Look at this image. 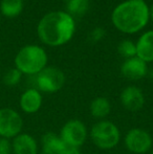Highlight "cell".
Returning a JSON list of instances; mask_svg holds the SVG:
<instances>
[{
    "instance_id": "cell-27",
    "label": "cell",
    "mask_w": 153,
    "mask_h": 154,
    "mask_svg": "<svg viewBox=\"0 0 153 154\" xmlns=\"http://www.w3.org/2000/svg\"><path fill=\"white\" fill-rule=\"evenodd\" d=\"M39 154H44V153H39Z\"/></svg>"
},
{
    "instance_id": "cell-16",
    "label": "cell",
    "mask_w": 153,
    "mask_h": 154,
    "mask_svg": "<svg viewBox=\"0 0 153 154\" xmlns=\"http://www.w3.org/2000/svg\"><path fill=\"white\" fill-rule=\"evenodd\" d=\"M24 8L23 0H1L0 12L6 18H16Z\"/></svg>"
},
{
    "instance_id": "cell-6",
    "label": "cell",
    "mask_w": 153,
    "mask_h": 154,
    "mask_svg": "<svg viewBox=\"0 0 153 154\" xmlns=\"http://www.w3.org/2000/svg\"><path fill=\"white\" fill-rule=\"evenodd\" d=\"M59 135L69 148L79 149L87 140L89 132L82 121L72 119L62 126Z\"/></svg>"
},
{
    "instance_id": "cell-14",
    "label": "cell",
    "mask_w": 153,
    "mask_h": 154,
    "mask_svg": "<svg viewBox=\"0 0 153 154\" xmlns=\"http://www.w3.org/2000/svg\"><path fill=\"white\" fill-rule=\"evenodd\" d=\"M136 57L144 62H153V29L142 32L136 42Z\"/></svg>"
},
{
    "instance_id": "cell-9",
    "label": "cell",
    "mask_w": 153,
    "mask_h": 154,
    "mask_svg": "<svg viewBox=\"0 0 153 154\" xmlns=\"http://www.w3.org/2000/svg\"><path fill=\"white\" fill-rule=\"evenodd\" d=\"M120 101L123 107L130 112L139 111L145 105V94L135 85H129L121 91Z\"/></svg>"
},
{
    "instance_id": "cell-10",
    "label": "cell",
    "mask_w": 153,
    "mask_h": 154,
    "mask_svg": "<svg viewBox=\"0 0 153 154\" xmlns=\"http://www.w3.org/2000/svg\"><path fill=\"white\" fill-rule=\"evenodd\" d=\"M121 73L130 81H139L148 75V64L139 57H133L124 60L121 65Z\"/></svg>"
},
{
    "instance_id": "cell-26",
    "label": "cell",
    "mask_w": 153,
    "mask_h": 154,
    "mask_svg": "<svg viewBox=\"0 0 153 154\" xmlns=\"http://www.w3.org/2000/svg\"><path fill=\"white\" fill-rule=\"evenodd\" d=\"M151 154H153V149H152V150H151Z\"/></svg>"
},
{
    "instance_id": "cell-20",
    "label": "cell",
    "mask_w": 153,
    "mask_h": 154,
    "mask_svg": "<svg viewBox=\"0 0 153 154\" xmlns=\"http://www.w3.org/2000/svg\"><path fill=\"white\" fill-rule=\"evenodd\" d=\"M106 37V31L101 26H96L90 31L88 39L91 43H99Z\"/></svg>"
},
{
    "instance_id": "cell-18",
    "label": "cell",
    "mask_w": 153,
    "mask_h": 154,
    "mask_svg": "<svg viewBox=\"0 0 153 154\" xmlns=\"http://www.w3.org/2000/svg\"><path fill=\"white\" fill-rule=\"evenodd\" d=\"M118 53L125 60L136 57V45L130 39H124L118 44Z\"/></svg>"
},
{
    "instance_id": "cell-13",
    "label": "cell",
    "mask_w": 153,
    "mask_h": 154,
    "mask_svg": "<svg viewBox=\"0 0 153 154\" xmlns=\"http://www.w3.org/2000/svg\"><path fill=\"white\" fill-rule=\"evenodd\" d=\"M41 148L44 154H65L69 147L63 142L59 134L47 132L41 137Z\"/></svg>"
},
{
    "instance_id": "cell-24",
    "label": "cell",
    "mask_w": 153,
    "mask_h": 154,
    "mask_svg": "<svg viewBox=\"0 0 153 154\" xmlns=\"http://www.w3.org/2000/svg\"><path fill=\"white\" fill-rule=\"evenodd\" d=\"M147 75L153 81V69H151V70H148V75Z\"/></svg>"
},
{
    "instance_id": "cell-2",
    "label": "cell",
    "mask_w": 153,
    "mask_h": 154,
    "mask_svg": "<svg viewBox=\"0 0 153 154\" xmlns=\"http://www.w3.org/2000/svg\"><path fill=\"white\" fill-rule=\"evenodd\" d=\"M111 23L122 34L143 32L150 21V8L146 0H124L111 12Z\"/></svg>"
},
{
    "instance_id": "cell-11",
    "label": "cell",
    "mask_w": 153,
    "mask_h": 154,
    "mask_svg": "<svg viewBox=\"0 0 153 154\" xmlns=\"http://www.w3.org/2000/svg\"><path fill=\"white\" fill-rule=\"evenodd\" d=\"M43 104L42 92L37 88H27L21 93L19 97V106L20 109L26 114H35L41 109Z\"/></svg>"
},
{
    "instance_id": "cell-21",
    "label": "cell",
    "mask_w": 153,
    "mask_h": 154,
    "mask_svg": "<svg viewBox=\"0 0 153 154\" xmlns=\"http://www.w3.org/2000/svg\"><path fill=\"white\" fill-rule=\"evenodd\" d=\"M0 154H13L12 140L0 137Z\"/></svg>"
},
{
    "instance_id": "cell-8",
    "label": "cell",
    "mask_w": 153,
    "mask_h": 154,
    "mask_svg": "<svg viewBox=\"0 0 153 154\" xmlns=\"http://www.w3.org/2000/svg\"><path fill=\"white\" fill-rule=\"evenodd\" d=\"M126 149L134 154H145L152 150L153 138L151 134L143 128H132L124 137Z\"/></svg>"
},
{
    "instance_id": "cell-25",
    "label": "cell",
    "mask_w": 153,
    "mask_h": 154,
    "mask_svg": "<svg viewBox=\"0 0 153 154\" xmlns=\"http://www.w3.org/2000/svg\"><path fill=\"white\" fill-rule=\"evenodd\" d=\"M63 1H64V2H65V3H66V2H67V1H68V0H63Z\"/></svg>"
},
{
    "instance_id": "cell-5",
    "label": "cell",
    "mask_w": 153,
    "mask_h": 154,
    "mask_svg": "<svg viewBox=\"0 0 153 154\" xmlns=\"http://www.w3.org/2000/svg\"><path fill=\"white\" fill-rule=\"evenodd\" d=\"M65 75L58 67L46 66L35 75V88L40 92L55 93L63 88L65 84Z\"/></svg>"
},
{
    "instance_id": "cell-15",
    "label": "cell",
    "mask_w": 153,
    "mask_h": 154,
    "mask_svg": "<svg viewBox=\"0 0 153 154\" xmlns=\"http://www.w3.org/2000/svg\"><path fill=\"white\" fill-rule=\"evenodd\" d=\"M89 111L94 119H98L100 121L105 120L111 112L110 101L105 97H96L90 102Z\"/></svg>"
},
{
    "instance_id": "cell-22",
    "label": "cell",
    "mask_w": 153,
    "mask_h": 154,
    "mask_svg": "<svg viewBox=\"0 0 153 154\" xmlns=\"http://www.w3.org/2000/svg\"><path fill=\"white\" fill-rule=\"evenodd\" d=\"M65 154H81V152L79 151V149H69Z\"/></svg>"
},
{
    "instance_id": "cell-23",
    "label": "cell",
    "mask_w": 153,
    "mask_h": 154,
    "mask_svg": "<svg viewBox=\"0 0 153 154\" xmlns=\"http://www.w3.org/2000/svg\"><path fill=\"white\" fill-rule=\"evenodd\" d=\"M149 8H150V20L153 22V3L151 5H149Z\"/></svg>"
},
{
    "instance_id": "cell-12",
    "label": "cell",
    "mask_w": 153,
    "mask_h": 154,
    "mask_svg": "<svg viewBox=\"0 0 153 154\" xmlns=\"http://www.w3.org/2000/svg\"><path fill=\"white\" fill-rule=\"evenodd\" d=\"M13 154H39L38 142L32 134L21 132L12 140Z\"/></svg>"
},
{
    "instance_id": "cell-1",
    "label": "cell",
    "mask_w": 153,
    "mask_h": 154,
    "mask_svg": "<svg viewBox=\"0 0 153 154\" xmlns=\"http://www.w3.org/2000/svg\"><path fill=\"white\" fill-rule=\"evenodd\" d=\"M76 19L65 11H50L41 17L36 32L41 43L49 47L67 44L76 32Z\"/></svg>"
},
{
    "instance_id": "cell-3",
    "label": "cell",
    "mask_w": 153,
    "mask_h": 154,
    "mask_svg": "<svg viewBox=\"0 0 153 154\" xmlns=\"http://www.w3.org/2000/svg\"><path fill=\"white\" fill-rule=\"evenodd\" d=\"M15 67L22 75L35 77L47 66L48 55L44 47L38 44H27L21 47L14 59Z\"/></svg>"
},
{
    "instance_id": "cell-17",
    "label": "cell",
    "mask_w": 153,
    "mask_h": 154,
    "mask_svg": "<svg viewBox=\"0 0 153 154\" xmlns=\"http://www.w3.org/2000/svg\"><path fill=\"white\" fill-rule=\"evenodd\" d=\"M90 8V0H68L66 2V10L75 19L82 18L88 13Z\"/></svg>"
},
{
    "instance_id": "cell-7",
    "label": "cell",
    "mask_w": 153,
    "mask_h": 154,
    "mask_svg": "<svg viewBox=\"0 0 153 154\" xmlns=\"http://www.w3.org/2000/svg\"><path fill=\"white\" fill-rule=\"evenodd\" d=\"M23 119L17 110L11 107L0 108V137L13 140L22 132Z\"/></svg>"
},
{
    "instance_id": "cell-19",
    "label": "cell",
    "mask_w": 153,
    "mask_h": 154,
    "mask_svg": "<svg viewBox=\"0 0 153 154\" xmlns=\"http://www.w3.org/2000/svg\"><path fill=\"white\" fill-rule=\"evenodd\" d=\"M22 75H23L16 67H13V68L8 69V71H5V73L3 75V78H2V82L8 87H15L21 82Z\"/></svg>"
},
{
    "instance_id": "cell-4",
    "label": "cell",
    "mask_w": 153,
    "mask_h": 154,
    "mask_svg": "<svg viewBox=\"0 0 153 154\" xmlns=\"http://www.w3.org/2000/svg\"><path fill=\"white\" fill-rule=\"evenodd\" d=\"M121 136L122 135L118 125L107 120L96 122L89 131L91 142L101 150L115 149L120 144Z\"/></svg>"
}]
</instances>
